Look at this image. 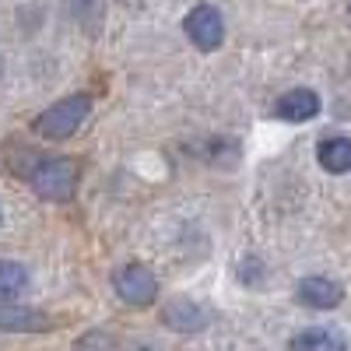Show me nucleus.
<instances>
[{
    "mask_svg": "<svg viewBox=\"0 0 351 351\" xmlns=\"http://www.w3.org/2000/svg\"><path fill=\"white\" fill-rule=\"evenodd\" d=\"M49 316L32 309V306H11V302H0V330H21V334H43L49 330Z\"/></svg>",
    "mask_w": 351,
    "mask_h": 351,
    "instance_id": "obj_8",
    "label": "nucleus"
},
{
    "mask_svg": "<svg viewBox=\"0 0 351 351\" xmlns=\"http://www.w3.org/2000/svg\"><path fill=\"white\" fill-rule=\"evenodd\" d=\"M316 162L334 176L351 172V137H324L316 148Z\"/></svg>",
    "mask_w": 351,
    "mask_h": 351,
    "instance_id": "obj_10",
    "label": "nucleus"
},
{
    "mask_svg": "<svg viewBox=\"0 0 351 351\" xmlns=\"http://www.w3.org/2000/svg\"><path fill=\"white\" fill-rule=\"evenodd\" d=\"M88 112H92V99L88 95H67L60 102H53L49 109H43L32 127L46 141H67V137H74L81 130V123L88 120Z\"/></svg>",
    "mask_w": 351,
    "mask_h": 351,
    "instance_id": "obj_2",
    "label": "nucleus"
},
{
    "mask_svg": "<svg viewBox=\"0 0 351 351\" xmlns=\"http://www.w3.org/2000/svg\"><path fill=\"white\" fill-rule=\"evenodd\" d=\"M112 285H116V295L127 306H137V309L152 306L158 299V278L144 267V263H127V267H120Z\"/></svg>",
    "mask_w": 351,
    "mask_h": 351,
    "instance_id": "obj_3",
    "label": "nucleus"
},
{
    "mask_svg": "<svg viewBox=\"0 0 351 351\" xmlns=\"http://www.w3.org/2000/svg\"><path fill=\"white\" fill-rule=\"evenodd\" d=\"M0 221H4V211H0Z\"/></svg>",
    "mask_w": 351,
    "mask_h": 351,
    "instance_id": "obj_12",
    "label": "nucleus"
},
{
    "mask_svg": "<svg viewBox=\"0 0 351 351\" xmlns=\"http://www.w3.org/2000/svg\"><path fill=\"white\" fill-rule=\"evenodd\" d=\"M348 11H351V0H348Z\"/></svg>",
    "mask_w": 351,
    "mask_h": 351,
    "instance_id": "obj_13",
    "label": "nucleus"
},
{
    "mask_svg": "<svg viewBox=\"0 0 351 351\" xmlns=\"http://www.w3.org/2000/svg\"><path fill=\"white\" fill-rule=\"evenodd\" d=\"M183 32H186V39H190L200 53H211V49H218L221 39H225V18H221V11L211 8V4H197V8L183 18Z\"/></svg>",
    "mask_w": 351,
    "mask_h": 351,
    "instance_id": "obj_4",
    "label": "nucleus"
},
{
    "mask_svg": "<svg viewBox=\"0 0 351 351\" xmlns=\"http://www.w3.org/2000/svg\"><path fill=\"white\" fill-rule=\"evenodd\" d=\"M274 112L281 116V120H288V123H306V120H313V116L319 112V95L313 92V88H291V92H285L278 99Z\"/></svg>",
    "mask_w": 351,
    "mask_h": 351,
    "instance_id": "obj_7",
    "label": "nucleus"
},
{
    "mask_svg": "<svg viewBox=\"0 0 351 351\" xmlns=\"http://www.w3.org/2000/svg\"><path fill=\"white\" fill-rule=\"evenodd\" d=\"M28 285V271L14 260H0V302H11Z\"/></svg>",
    "mask_w": 351,
    "mask_h": 351,
    "instance_id": "obj_11",
    "label": "nucleus"
},
{
    "mask_svg": "<svg viewBox=\"0 0 351 351\" xmlns=\"http://www.w3.org/2000/svg\"><path fill=\"white\" fill-rule=\"evenodd\" d=\"M295 295L309 309H334L344 299V288L337 281H330V278H302L299 288H295Z\"/></svg>",
    "mask_w": 351,
    "mask_h": 351,
    "instance_id": "obj_6",
    "label": "nucleus"
},
{
    "mask_svg": "<svg viewBox=\"0 0 351 351\" xmlns=\"http://www.w3.org/2000/svg\"><path fill=\"white\" fill-rule=\"evenodd\" d=\"M77 180H81V169L67 155H60V158H39V165L32 169V176H28L32 190L43 200H53V204L71 200L77 193Z\"/></svg>",
    "mask_w": 351,
    "mask_h": 351,
    "instance_id": "obj_1",
    "label": "nucleus"
},
{
    "mask_svg": "<svg viewBox=\"0 0 351 351\" xmlns=\"http://www.w3.org/2000/svg\"><path fill=\"white\" fill-rule=\"evenodd\" d=\"M162 324L180 330V334H193V330H204L208 327V313H204L197 302L190 299H169L162 306Z\"/></svg>",
    "mask_w": 351,
    "mask_h": 351,
    "instance_id": "obj_5",
    "label": "nucleus"
},
{
    "mask_svg": "<svg viewBox=\"0 0 351 351\" xmlns=\"http://www.w3.org/2000/svg\"><path fill=\"white\" fill-rule=\"evenodd\" d=\"M291 351H348V341L334 327H309L291 337Z\"/></svg>",
    "mask_w": 351,
    "mask_h": 351,
    "instance_id": "obj_9",
    "label": "nucleus"
}]
</instances>
